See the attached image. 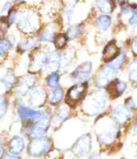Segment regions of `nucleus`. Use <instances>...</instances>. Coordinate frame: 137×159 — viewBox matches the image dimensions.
Listing matches in <instances>:
<instances>
[{
  "instance_id": "f257e3e1",
  "label": "nucleus",
  "mask_w": 137,
  "mask_h": 159,
  "mask_svg": "<svg viewBox=\"0 0 137 159\" xmlns=\"http://www.w3.org/2000/svg\"><path fill=\"white\" fill-rule=\"evenodd\" d=\"M106 100V95L104 92H93L83 103L84 111L89 115L96 114L105 107Z\"/></svg>"
},
{
  "instance_id": "bb28decb",
  "label": "nucleus",
  "mask_w": 137,
  "mask_h": 159,
  "mask_svg": "<svg viewBox=\"0 0 137 159\" xmlns=\"http://www.w3.org/2000/svg\"><path fill=\"white\" fill-rule=\"evenodd\" d=\"M128 22L132 26H135L137 25V11H134L132 13V15L128 19Z\"/></svg>"
},
{
  "instance_id": "393cba45",
  "label": "nucleus",
  "mask_w": 137,
  "mask_h": 159,
  "mask_svg": "<svg viewBox=\"0 0 137 159\" xmlns=\"http://www.w3.org/2000/svg\"><path fill=\"white\" fill-rule=\"evenodd\" d=\"M11 48V42L7 39H2L1 41V45H0V51H1V55L3 56L6 52H7L8 49Z\"/></svg>"
},
{
  "instance_id": "0eeeda50",
  "label": "nucleus",
  "mask_w": 137,
  "mask_h": 159,
  "mask_svg": "<svg viewBox=\"0 0 137 159\" xmlns=\"http://www.w3.org/2000/svg\"><path fill=\"white\" fill-rule=\"evenodd\" d=\"M112 117L116 122L119 123H125L131 117V112L126 106L119 105L112 111Z\"/></svg>"
},
{
  "instance_id": "2eb2a0df",
  "label": "nucleus",
  "mask_w": 137,
  "mask_h": 159,
  "mask_svg": "<svg viewBox=\"0 0 137 159\" xmlns=\"http://www.w3.org/2000/svg\"><path fill=\"white\" fill-rule=\"evenodd\" d=\"M15 82H16V77L11 72H7L2 79V84L7 90H9L11 88H12Z\"/></svg>"
},
{
  "instance_id": "6e6552de",
  "label": "nucleus",
  "mask_w": 137,
  "mask_h": 159,
  "mask_svg": "<svg viewBox=\"0 0 137 159\" xmlns=\"http://www.w3.org/2000/svg\"><path fill=\"white\" fill-rule=\"evenodd\" d=\"M120 54V49L116 45L115 42H108L103 52V59L106 62H111L117 57Z\"/></svg>"
},
{
  "instance_id": "b1692460",
  "label": "nucleus",
  "mask_w": 137,
  "mask_h": 159,
  "mask_svg": "<svg viewBox=\"0 0 137 159\" xmlns=\"http://www.w3.org/2000/svg\"><path fill=\"white\" fill-rule=\"evenodd\" d=\"M74 7H75V3H74L73 2H70L65 11V20H66L68 22H69V21H70L71 19V17H72L73 15V12Z\"/></svg>"
},
{
  "instance_id": "4468645a",
  "label": "nucleus",
  "mask_w": 137,
  "mask_h": 159,
  "mask_svg": "<svg viewBox=\"0 0 137 159\" xmlns=\"http://www.w3.org/2000/svg\"><path fill=\"white\" fill-rule=\"evenodd\" d=\"M34 77L32 76H27L25 78L22 79L18 83V88H17V92L18 94H25L27 91H29L31 89L34 84Z\"/></svg>"
},
{
  "instance_id": "f8f14e48",
  "label": "nucleus",
  "mask_w": 137,
  "mask_h": 159,
  "mask_svg": "<svg viewBox=\"0 0 137 159\" xmlns=\"http://www.w3.org/2000/svg\"><path fill=\"white\" fill-rule=\"evenodd\" d=\"M25 147V143L22 138L20 136H15L11 139L9 143V150L11 154L18 155L23 150Z\"/></svg>"
},
{
  "instance_id": "39448f33",
  "label": "nucleus",
  "mask_w": 137,
  "mask_h": 159,
  "mask_svg": "<svg viewBox=\"0 0 137 159\" xmlns=\"http://www.w3.org/2000/svg\"><path fill=\"white\" fill-rule=\"evenodd\" d=\"M18 116L23 120H43L46 119L47 115L44 111H35L32 108L20 106L18 109Z\"/></svg>"
},
{
  "instance_id": "5701e85b",
  "label": "nucleus",
  "mask_w": 137,
  "mask_h": 159,
  "mask_svg": "<svg viewBox=\"0 0 137 159\" xmlns=\"http://www.w3.org/2000/svg\"><path fill=\"white\" fill-rule=\"evenodd\" d=\"M81 27L80 25H73L68 28V30H67V38L73 39L75 37L78 36L79 34V33L81 32Z\"/></svg>"
},
{
  "instance_id": "1a4fd4ad",
  "label": "nucleus",
  "mask_w": 137,
  "mask_h": 159,
  "mask_svg": "<svg viewBox=\"0 0 137 159\" xmlns=\"http://www.w3.org/2000/svg\"><path fill=\"white\" fill-rule=\"evenodd\" d=\"M48 127H49V123L47 121V119L37 121L30 128L29 134L34 139L41 137L42 134H43L46 131Z\"/></svg>"
},
{
  "instance_id": "9d476101",
  "label": "nucleus",
  "mask_w": 137,
  "mask_h": 159,
  "mask_svg": "<svg viewBox=\"0 0 137 159\" xmlns=\"http://www.w3.org/2000/svg\"><path fill=\"white\" fill-rule=\"evenodd\" d=\"M116 72L112 71V69H109L106 65L105 69H101L99 72L98 75L96 78V84L99 87H103L105 85L108 84V82L110 81L112 76L115 74Z\"/></svg>"
},
{
  "instance_id": "aec40b11",
  "label": "nucleus",
  "mask_w": 137,
  "mask_h": 159,
  "mask_svg": "<svg viewBox=\"0 0 137 159\" xmlns=\"http://www.w3.org/2000/svg\"><path fill=\"white\" fill-rule=\"evenodd\" d=\"M63 98V90L61 89H54L50 95V102L51 103H58L61 101Z\"/></svg>"
},
{
  "instance_id": "412c9836",
  "label": "nucleus",
  "mask_w": 137,
  "mask_h": 159,
  "mask_svg": "<svg viewBox=\"0 0 137 159\" xmlns=\"http://www.w3.org/2000/svg\"><path fill=\"white\" fill-rule=\"evenodd\" d=\"M128 76L131 80L137 81V61H133L128 68Z\"/></svg>"
},
{
  "instance_id": "473e14b6",
  "label": "nucleus",
  "mask_w": 137,
  "mask_h": 159,
  "mask_svg": "<svg viewBox=\"0 0 137 159\" xmlns=\"http://www.w3.org/2000/svg\"><path fill=\"white\" fill-rule=\"evenodd\" d=\"M136 158H137V153H136Z\"/></svg>"
},
{
  "instance_id": "c756f323",
  "label": "nucleus",
  "mask_w": 137,
  "mask_h": 159,
  "mask_svg": "<svg viewBox=\"0 0 137 159\" xmlns=\"http://www.w3.org/2000/svg\"><path fill=\"white\" fill-rule=\"evenodd\" d=\"M3 159H20L18 156L14 155V154H7L5 155Z\"/></svg>"
},
{
  "instance_id": "4be33fe9",
  "label": "nucleus",
  "mask_w": 137,
  "mask_h": 159,
  "mask_svg": "<svg viewBox=\"0 0 137 159\" xmlns=\"http://www.w3.org/2000/svg\"><path fill=\"white\" fill-rule=\"evenodd\" d=\"M67 42V37L65 34H59L54 38V44L58 49H61L65 45Z\"/></svg>"
},
{
  "instance_id": "ddd939ff",
  "label": "nucleus",
  "mask_w": 137,
  "mask_h": 159,
  "mask_svg": "<svg viewBox=\"0 0 137 159\" xmlns=\"http://www.w3.org/2000/svg\"><path fill=\"white\" fill-rule=\"evenodd\" d=\"M45 101V92L41 89H34L30 94V103L34 107H38L43 104Z\"/></svg>"
},
{
  "instance_id": "c85d7f7f",
  "label": "nucleus",
  "mask_w": 137,
  "mask_h": 159,
  "mask_svg": "<svg viewBox=\"0 0 137 159\" xmlns=\"http://www.w3.org/2000/svg\"><path fill=\"white\" fill-rule=\"evenodd\" d=\"M7 109V103L6 101V99H4L2 97V99H1V116H2L5 114Z\"/></svg>"
},
{
  "instance_id": "6ab92c4d",
  "label": "nucleus",
  "mask_w": 137,
  "mask_h": 159,
  "mask_svg": "<svg viewBox=\"0 0 137 159\" xmlns=\"http://www.w3.org/2000/svg\"><path fill=\"white\" fill-rule=\"evenodd\" d=\"M47 84L52 89H57L59 87V75L58 72H52L47 78Z\"/></svg>"
},
{
  "instance_id": "a211bd4d",
  "label": "nucleus",
  "mask_w": 137,
  "mask_h": 159,
  "mask_svg": "<svg viewBox=\"0 0 137 159\" xmlns=\"http://www.w3.org/2000/svg\"><path fill=\"white\" fill-rule=\"evenodd\" d=\"M97 6L100 11L102 13H111L113 10V3L111 1L104 0V1H98L97 2Z\"/></svg>"
},
{
  "instance_id": "a878e982",
  "label": "nucleus",
  "mask_w": 137,
  "mask_h": 159,
  "mask_svg": "<svg viewBox=\"0 0 137 159\" xmlns=\"http://www.w3.org/2000/svg\"><path fill=\"white\" fill-rule=\"evenodd\" d=\"M40 39L42 41H47V42L53 41L54 40V34L50 30H45L44 32H42V34L40 36Z\"/></svg>"
},
{
  "instance_id": "dca6fc26",
  "label": "nucleus",
  "mask_w": 137,
  "mask_h": 159,
  "mask_svg": "<svg viewBox=\"0 0 137 159\" xmlns=\"http://www.w3.org/2000/svg\"><path fill=\"white\" fill-rule=\"evenodd\" d=\"M125 55H123V54L119 55V56L116 58V59H114L113 61H112L111 62L108 63L107 66H108L109 69H112V71L116 72L121 68V66L123 65V63L125 62Z\"/></svg>"
},
{
  "instance_id": "7ed1b4c3",
  "label": "nucleus",
  "mask_w": 137,
  "mask_h": 159,
  "mask_svg": "<svg viewBox=\"0 0 137 159\" xmlns=\"http://www.w3.org/2000/svg\"><path fill=\"white\" fill-rule=\"evenodd\" d=\"M87 88H88V84L86 82L78 84L73 85V87H71L68 89L66 95L65 100H66L67 103L70 106H73L76 104L85 96Z\"/></svg>"
},
{
  "instance_id": "7c9ffc66",
  "label": "nucleus",
  "mask_w": 137,
  "mask_h": 159,
  "mask_svg": "<svg viewBox=\"0 0 137 159\" xmlns=\"http://www.w3.org/2000/svg\"><path fill=\"white\" fill-rule=\"evenodd\" d=\"M89 159H101V156L100 154H92Z\"/></svg>"
},
{
  "instance_id": "f3484780",
  "label": "nucleus",
  "mask_w": 137,
  "mask_h": 159,
  "mask_svg": "<svg viewBox=\"0 0 137 159\" xmlns=\"http://www.w3.org/2000/svg\"><path fill=\"white\" fill-rule=\"evenodd\" d=\"M97 23L101 30H107L111 25V18L108 15H102L98 17Z\"/></svg>"
},
{
  "instance_id": "2f4dec72",
  "label": "nucleus",
  "mask_w": 137,
  "mask_h": 159,
  "mask_svg": "<svg viewBox=\"0 0 137 159\" xmlns=\"http://www.w3.org/2000/svg\"><path fill=\"white\" fill-rule=\"evenodd\" d=\"M9 6H10V2H6V4H5V5H4L3 7H2V11H7V10L8 8H9Z\"/></svg>"
},
{
  "instance_id": "20e7f679",
  "label": "nucleus",
  "mask_w": 137,
  "mask_h": 159,
  "mask_svg": "<svg viewBox=\"0 0 137 159\" xmlns=\"http://www.w3.org/2000/svg\"><path fill=\"white\" fill-rule=\"evenodd\" d=\"M92 142L89 134H84L77 140L72 147V152L79 157H85L91 150Z\"/></svg>"
},
{
  "instance_id": "cd10ccee",
  "label": "nucleus",
  "mask_w": 137,
  "mask_h": 159,
  "mask_svg": "<svg viewBox=\"0 0 137 159\" xmlns=\"http://www.w3.org/2000/svg\"><path fill=\"white\" fill-rule=\"evenodd\" d=\"M15 18H16V11L15 10H11L7 18V21L9 22V24L13 23L14 21L15 20Z\"/></svg>"
},
{
  "instance_id": "423d86ee",
  "label": "nucleus",
  "mask_w": 137,
  "mask_h": 159,
  "mask_svg": "<svg viewBox=\"0 0 137 159\" xmlns=\"http://www.w3.org/2000/svg\"><path fill=\"white\" fill-rule=\"evenodd\" d=\"M91 72H92L91 62H85L75 69V71L73 72L72 76L78 81H84L87 78H88Z\"/></svg>"
},
{
  "instance_id": "9b49d317",
  "label": "nucleus",
  "mask_w": 137,
  "mask_h": 159,
  "mask_svg": "<svg viewBox=\"0 0 137 159\" xmlns=\"http://www.w3.org/2000/svg\"><path fill=\"white\" fill-rule=\"evenodd\" d=\"M108 92H110L112 97L116 98L124 93L127 89V84L122 80H116L113 82L108 84Z\"/></svg>"
},
{
  "instance_id": "f03ea898",
  "label": "nucleus",
  "mask_w": 137,
  "mask_h": 159,
  "mask_svg": "<svg viewBox=\"0 0 137 159\" xmlns=\"http://www.w3.org/2000/svg\"><path fill=\"white\" fill-rule=\"evenodd\" d=\"M50 148V143L47 139L43 137L35 138L30 143L28 152L31 156L40 157L46 154Z\"/></svg>"
}]
</instances>
